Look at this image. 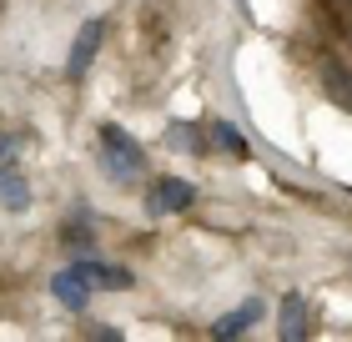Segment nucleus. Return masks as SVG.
Segmentation results:
<instances>
[{
    "mask_svg": "<svg viewBox=\"0 0 352 342\" xmlns=\"http://www.w3.org/2000/svg\"><path fill=\"white\" fill-rule=\"evenodd\" d=\"M66 242H71V247L91 242V217H86V206H76V211H71V222H66Z\"/></svg>",
    "mask_w": 352,
    "mask_h": 342,
    "instance_id": "nucleus-11",
    "label": "nucleus"
},
{
    "mask_svg": "<svg viewBox=\"0 0 352 342\" xmlns=\"http://www.w3.org/2000/svg\"><path fill=\"white\" fill-rule=\"evenodd\" d=\"M0 202H6V211H25L30 206V186L25 176L10 167V161H0Z\"/></svg>",
    "mask_w": 352,
    "mask_h": 342,
    "instance_id": "nucleus-7",
    "label": "nucleus"
},
{
    "mask_svg": "<svg viewBox=\"0 0 352 342\" xmlns=\"http://www.w3.org/2000/svg\"><path fill=\"white\" fill-rule=\"evenodd\" d=\"M262 317V297H252V302H242L236 312H227V317H217L212 322V337H221V342H232V337H242L252 322Z\"/></svg>",
    "mask_w": 352,
    "mask_h": 342,
    "instance_id": "nucleus-5",
    "label": "nucleus"
},
{
    "mask_svg": "<svg viewBox=\"0 0 352 342\" xmlns=\"http://www.w3.org/2000/svg\"><path fill=\"white\" fill-rule=\"evenodd\" d=\"M101 167L116 176V182H131V176L146 171V151H141V141H131L121 131V126H101Z\"/></svg>",
    "mask_w": 352,
    "mask_h": 342,
    "instance_id": "nucleus-1",
    "label": "nucleus"
},
{
    "mask_svg": "<svg viewBox=\"0 0 352 342\" xmlns=\"http://www.w3.org/2000/svg\"><path fill=\"white\" fill-rule=\"evenodd\" d=\"M156 211H186L191 202H197V186L182 182V176H166V182H156Z\"/></svg>",
    "mask_w": 352,
    "mask_h": 342,
    "instance_id": "nucleus-6",
    "label": "nucleus"
},
{
    "mask_svg": "<svg viewBox=\"0 0 352 342\" xmlns=\"http://www.w3.org/2000/svg\"><path fill=\"white\" fill-rule=\"evenodd\" d=\"M347 36H352V21H347Z\"/></svg>",
    "mask_w": 352,
    "mask_h": 342,
    "instance_id": "nucleus-14",
    "label": "nucleus"
},
{
    "mask_svg": "<svg viewBox=\"0 0 352 342\" xmlns=\"http://www.w3.org/2000/svg\"><path fill=\"white\" fill-rule=\"evenodd\" d=\"M171 141H176V146H186V151H191V146H201L197 136H191V126H186V121H182V126H176V131H171Z\"/></svg>",
    "mask_w": 352,
    "mask_h": 342,
    "instance_id": "nucleus-13",
    "label": "nucleus"
},
{
    "mask_svg": "<svg viewBox=\"0 0 352 342\" xmlns=\"http://www.w3.org/2000/svg\"><path fill=\"white\" fill-rule=\"evenodd\" d=\"M101 36H106L101 21H86L81 30H76V45H71V61H66V76H71V81H86L96 51H101Z\"/></svg>",
    "mask_w": 352,
    "mask_h": 342,
    "instance_id": "nucleus-2",
    "label": "nucleus"
},
{
    "mask_svg": "<svg viewBox=\"0 0 352 342\" xmlns=\"http://www.w3.org/2000/svg\"><path fill=\"white\" fill-rule=\"evenodd\" d=\"M206 136H212L217 151H227V156H247V136L236 131L232 121H212V131H206Z\"/></svg>",
    "mask_w": 352,
    "mask_h": 342,
    "instance_id": "nucleus-9",
    "label": "nucleus"
},
{
    "mask_svg": "<svg viewBox=\"0 0 352 342\" xmlns=\"http://www.w3.org/2000/svg\"><path fill=\"white\" fill-rule=\"evenodd\" d=\"M312 328H307V297H302V292H292V297L282 302V337L287 342H302Z\"/></svg>",
    "mask_w": 352,
    "mask_h": 342,
    "instance_id": "nucleus-8",
    "label": "nucleus"
},
{
    "mask_svg": "<svg viewBox=\"0 0 352 342\" xmlns=\"http://www.w3.org/2000/svg\"><path fill=\"white\" fill-rule=\"evenodd\" d=\"M327 91H332V96H338V101L352 111V76H347L342 66H327Z\"/></svg>",
    "mask_w": 352,
    "mask_h": 342,
    "instance_id": "nucleus-10",
    "label": "nucleus"
},
{
    "mask_svg": "<svg viewBox=\"0 0 352 342\" xmlns=\"http://www.w3.org/2000/svg\"><path fill=\"white\" fill-rule=\"evenodd\" d=\"M76 272H81L91 287H101V292L131 287V272H126V267H111V262H101V257H81V262H76Z\"/></svg>",
    "mask_w": 352,
    "mask_h": 342,
    "instance_id": "nucleus-3",
    "label": "nucleus"
},
{
    "mask_svg": "<svg viewBox=\"0 0 352 342\" xmlns=\"http://www.w3.org/2000/svg\"><path fill=\"white\" fill-rule=\"evenodd\" d=\"M51 292H56V302L60 307H71V312H86V297H91V282L76 267H66V272H56L51 277Z\"/></svg>",
    "mask_w": 352,
    "mask_h": 342,
    "instance_id": "nucleus-4",
    "label": "nucleus"
},
{
    "mask_svg": "<svg viewBox=\"0 0 352 342\" xmlns=\"http://www.w3.org/2000/svg\"><path fill=\"white\" fill-rule=\"evenodd\" d=\"M86 337H96V342H121V332H116V328H106V322H96V328H86Z\"/></svg>",
    "mask_w": 352,
    "mask_h": 342,
    "instance_id": "nucleus-12",
    "label": "nucleus"
}]
</instances>
